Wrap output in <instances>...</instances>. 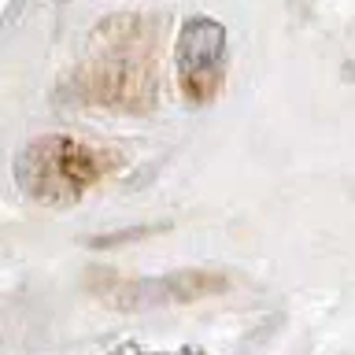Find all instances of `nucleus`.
<instances>
[{
	"instance_id": "nucleus-1",
	"label": "nucleus",
	"mask_w": 355,
	"mask_h": 355,
	"mask_svg": "<svg viewBox=\"0 0 355 355\" xmlns=\"http://www.w3.org/2000/svg\"><path fill=\"white\" fill-rule=\"evenodd\" d=\"M15 174H19V185L26 196L44 200V204H71L89 185H96L100 159L82 141L41 137L22 148Z\"/></svg>"
},
{
	"instance_id": "nucleus-2",
	"label": "nucleus",
	"mask_w": 355,
	"mask_h": 355,
	"mask_svg": "<svg viewBox=\"0 0 355 355\" xmlns=\"http://www.w3.org/2000/svg\"><path fill=\"white\" fill-rule=\"evenodd\" d=\"M174 71L182 93L193 104L215 100L222 74H226V26L207 15L189 19L174 44Z\"/></svg>"
},
{
	"instance_id": "nucleus-3",
	"label": "nucleus",
	"mask_w": 355,
	"mask_h": 355,
	"mask_svg": "<svg viewBox=\"0 0 355 355\" xmlns=\"http://www.w3.org/2000/svg\"><path fill=\"white\" fill-rule=\"evenodd\" d=\"M226 285H230L226 274H215V270H182V274L159 277V282L137 285V288H141V293H152L148 304H193V300H200V296L222 293Z\"/></svg>"
}]
</instances>
